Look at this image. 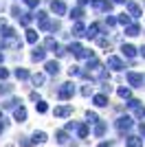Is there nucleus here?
<instances>
[{"label":"nucleus","mask_w":145,"mask_h":147,"mask_svg":"<svg viewBox=\"0 0 145 147\" xmlns=\"http://www.w3.org/2000/svg\"><path fill=\"white\" fill-rule=\"evenodd\" d=\"M127 108L134 112V119H145V108L141 101H136V99H130L127 101Z\"/></svg>","instance_id":"f257e3e1"},{"label":"nucleus","mask_w":145,"mask_h":147,"mask_svg":"<svg viewBox=\"0 0 145 147\" xmlns=\"http://www.w3.org/2000/svg\"><path fill=\"white\" fill-rule=\"evenodd\" d=\"M125 79H127V84H130L132 88H141V86H143V81H145V77H143L141 73H134V70H130V73L125 75Z\"/></svg>","instance_id":"f03ea898"},{"label":"nucleus","mask_w":145,"mask_h":147,"mask_svg":"<svg viewBox=\"0 0 145 147\" xmlns=\"http://www.w3.org/2000/svg\"><path fill=\"white\" fill-rule=\"evenodd\" d=\"M115 125H117V129H119L121 134H123V132H130V129H132L134 123H132V117H119Z\"/></svg>","instance_id":"7ed1b4c3"},{"label":"nucleus","mask_w":145,"mask_h":147,"mask_svg":"<svg viewBox=\"0 0 145 147\" xmlns=\"http://www.w3.org/2000/svg\"><path fill=\"white\" fill-rule=\"evenodd\" d=\"M72 94H75V86H72V84H62V86H60V90H57V97H60L62 101L70 99Z\"/></svg>","instance_id":"20e7f679"},{"label":"nucleus","mask_w":145,"mask_h":147,"mask_svg":"<svg viewBox=\"0 0 145 147\" xmlns=\"http://www.w3.org/2000/svg\"><path fill=\"white\" fill-rule=\"evenodd\" d=\"M53 114H55L57 119H66V117H70V114H72V105H68V103H66V105H57Z\"/></svg>","instance_id":"39448f33"},{"label":"nucleus","mask_w":145,"mask_h":147,"mask_svg":"<svg viewBox=\"0 0 145 147\" xmlns=\"http://www.w3.org/2000/svg\"><path fill=\"white\" fill-rule=\"evenodd\" d=\"M51 11H53L55 16H64V13H66V5H64L62 0H53V2H51Z\"/></svg>","instance_id":"423d86ee"},{"label":"nucleus","mask_w":145,"mask_h":147,"mask_svg":"<svg viewBox=\"0 0 145 147\" xmlns=\"http://www.w3.org/2000/svg\"><path fill=\"white\" fill-rule=\"evenodd\" d=\"M44 46H46L48 51H53V53H57V55H64V53H66V51H62V46H60L57 42H55L53 37H48L46 42H44Z\"/></svg>","instance_id":"0eeeda50"},{"label":"nucleus","mask_w":145,"mask_h":147,"mask_svg":"<svg viewBox=\"0 0 145 147\" xmlns=\"http://www.w3.org/2000/svg\"><path fill=\"white\" fill-rule=\"evenodd\" d=\"M108 66L112 68V70H123V68H125V66H123V61H121L119 57H115V55L108 57Z\"/></svg>","instance_id":"6e6552de"},{"label":"nucleus","mask_w":145,"mask_h":147,"mask_svg":"<svg viewBox=\"0 0 145 147\" xmlns=\"http://www.w3.org/2000/svg\"><path fill=\"white\" fill-rule=\"evenodd\" d=\"M13 119L20 121V123H24V121H26V108H24V105L16 108V110H13Z\"/></svg>","instance_id":"1a4fd4ad"},{"label":"nucleus","mask_w":145,"mask_h":147,"mask_svg":"<svg viewBox=\"0 0 145 147\" xmlns=\"http://www.w3.org/2000/svg\"><path fill=\"white\" fill-rule=\"evenodd\" d=\"M125 147H143V138H141V136H127Z\"/></svg>","instance_id":"9d476101"},{"label":"nucleus","mask_w":145,"mask_h":147,"mask_svg":"<svg viewBox=\"0 0 145 147\" xmlns=\"http://www.w3.org/2000/svg\"><path fill=\"white\" fill-rule=\"evenodd\" d=\"M92 7H95V9H99V11H110L112 2H108V0H92Z\"/></svg>","instance_id":"9b49d317"},{"label":"nucleus","mask_w":145,"mask_h":147,"mask_svg":"<svg viewBox=\"0 0 145 147\" xmlns=\"http://www.w3.org/2000/svg\"><path fill=\"white\" fill-rule=\"evenodd\" d=\"M44 57H46V51L35 46V49H33V53H31V59H33V61H44Z\"/></svg>","instance_id":"f8f14e48"},{"label":"nucleus","mask_w":145,"mask_h":147,"mask_svg":"<svg viewBox=\"0 0 145 147\" xmlns=\"http://www.w3.org/2000/svg\"><path fill=\"white\" fill-rule=\"evenodd\" d=\"M92 101H95V105L97 108H106V105H108V97H106V94H95V97H92Z\"/></svg>","instance_id":"ddd939ff"},{"label":"nucleus","mask_w":145,"mask_h":147,"mask_svg":"<svg viewBox=\"0 0 145 147\" xmlns=\"http://www.w3.org/2000/svg\"><path fill=\"white\" fill-rule=\"evenodd\" d=\"M55 141L60 143V145H66V143H68V132H66V129H60V132H55Z\"/></svg>","instance_id":"4468645a"},{"label":"nucleus","mask_w":145,"mask_h":147,"mask_svg":"<svg viewBox=\"0 0 145 147\" xmlns=\"http://www.w3.org/2000/svg\"><path fill=\"white\" fill-rule=\"evenodd\" d=\"M127 13H130L132 18H139V16H141V7L134 5V2H127Z\"/></svg>","instance_id":"2eb2a0df"},{"label":"nucleus","mask_w":145,"mask_h":147,"mask_svg":"<svg viewBox=\"0 0 145 147\" xmlns=\"http://www.w3.org/2000/svg\"><path fill=\"white\" fill-rule=\"evenodd\" d=\"M106 129H108V125H106L103 121H99V123L95 125V136H97V138H101V136L106 134Z\"/></svg>","instance_id":"dca6fc26"},{"label":"nucleus","mask_w":145,"mask_h":147,"mask_svg":"<svg viewBox=\"0 0 145 147\" xmlns=\"http://www.w3.org/2000/svg\"><path fill=\"white\" fill-rule=\"evenodd\" d=\"M46 73L48 75H57L60 73V64H57V61H46Z\"/></svg>","instance_id":"f3484780"},{"label":"nucleus","mask_w":145,"mask_h":147,"mask_svg":"<svg viewBox=\"0 0 145 147\" xmlns=\"http://www.w3.org/2000/svg\"><path fill=\"white\" fill-rule=\"evenodd\" d=\"M121 51H123V55H125V57H134V55H136V49H134L132 44H123Z\"/></svg>","instance_id":"a211bd4d"},{"label":"nucleus","mask_w":145,"mask_h":147,"mask_svg":"<svg viewBox=\"0 0 145 147\" xmlns=\"http://www.w3.org/2000/svg\"><path fill=\"white\" fill-rule=\"evenodd\" d=\"M84 31H88V29H86L81 22H75V24H72V33H75V35H86Z\"/></svg>","instance_id":"6ab92c4d"},{"label":"nucleus","mask_w":145,"mask_h":147,"mask_svg":"<svg viewBox=\"0 0 145 147\" xmlns=\"http://www.w3.org/2000/svg\"><path fill=\"white\" fill-rule=\"evenodd\" d=\"M139 24H130V26H125V35H130V37H134V35H139Z\"/></svg>","instance_id":"aec40b11"},{"label":"nucleus","mask_w":145,"mask_h":147,"mask_svg":"<svg viewBox=\"0 0 145 147\" xmlns=\"http://www.w3.org/2000/svg\"><path fill=\"white\" fill-rule=\"evenodd\" d=\"M99 29H101L99 24H90L88 31H86V35H88V37H97V35H99Z\"/></svg>","instance_id":"412c9836"},{"label":"nucleus","mask_w":145,"mask_h":147,"mask_svg":"<svg viewBox=\"0 0 145 147\" xmlns=\"http://www.w3.org/2000/svg\"><path fill=\"white\" fill-rule=\"evenodd\" d=\"M77 138H88V125L81 123V125L77 127Z\"/></svg>","instance_id":"4be33fe9"},{"label":"nucleus","mask_w":145,"mask_h":147,"mask_svg":"<svg viewBox=\"0 0 145 147\" xmlns=\"http://www.w3.org/2000/svg\"><path fill=\"white\" fill-rule=\"evenodd\" d=\"M33 143H46V132H42V129L35 132L33 134Z\"/></svg>","instance_id":"5701e85b"},{"label":"nucleus","mask_w":145,"mask_h":147,"mask_svg":"<svg viewBox=\"0 0 145 147\" xmlns=\"http://www.w3.org/2000/svg\"><path fill=\"white\" fill-rule=\"evenodd\" d=\"M16 77H18V79H29L31 75H29L26 68H16Z\"/></svg>","instance_id":"b1692460"},{"label":"nucleus","mask_w":145,"mask_h":147,"mask_svg":"<svg viewBox=\"0 0 145 147\" xmlns=\"http://www.w3.org/2000/svg\"><path fill=\"white\" fill-rule=\"evenodd\" d=\"M119 22L123 26H130V22H132V16H130V13H121L119 16Z\"/></svg>","instance_id":"393cba45"},{"label":"nucleus","mask_w":145,"mask_h":147,"mask_svg":"<svg viewBox=\"0 0 145 147\" xmlns=\"http://www.w3.org/2000/svg\"><path fill=\"white\" fill-rule=\"evenodd\" d=\"M31 79H33V84H35V86H42L44 81H46V77H44L42 73H35L33 77H31Z\"/></svg>","instance_id":"a878e982"},{"label":"nucleus","mask_w":145,"mask_h":147,"mask_svg":"<svg viewBox=\"0 0 145 147\" xmlns=\"http://www.w3.org/2000/svg\"><path fill=\"white\" fill-rule=\"evenodd\" d=\"M26 42H29V44H35L37 42V31H26Z\"/></svg>","instance_id":"bb28decb"},{"label":"nucleus","mask_w":145,"mask_h":147,"mask_svg":"<svg viewBox=\"0 0 145 147\" xmlns=\"http://www.w3.org/2000/svg\"><path fill=\"white\" fill-rule=\"evenodd\" d=\"M117 92H119V97H121V99H127V101H130V97H132V92H130V88H119Z\"/></svg>","instance_id":"cd10ccee"},{"label":"nucleus","mask_w":145,"mask_h":147,"mask_svg":"<svg viewBox=\"0 0 145 147\" xmlns=\"http://www.w3.org/2000/svg\"><path fill=\"white\" fill-rule=\"evenodd\" d=\"M81 16H84V11H81L79 7H75V9H72V11H70V18H72V20H77V22H79V20H81Z\"/></svg>","instance_id":"c85d7f7f"},{"label":"nucleus","mask_w":145,"mask_h":147,"mask_svg":"<svg viewBox=\"0 0 145 147\" xmlns=\"http://www.w3.org/2000/svg\"><path fill=\"white\" fill-rule=\"evenodd\" d=\"M35 110L40 112V114H46V112H48V105L44 103V101H37V103H35Z\"/></svg>","instance_id":"c756f323"},{"label":"nucleus","mask_w":145,"mask_h":147,"mask_svg":"<svg viewBox=\"0 0 145 147\" xmlns=\"http://www.w3.org/2000/svg\"><path fill=\"white\" fill-rule=\"evenodd\" d=\"M31 20H33V16H31V13H24L22 18H20V24H22V26H29Z\"/></svg>","instance_id":"7c9ffc66"},{"label":"nucleus","mask_w":145,"mask_h":147,"mask_svg":"<svg viewBox=\"0 0 145 147\" xmlns=\"http://www.w3.org/2000/svg\"><path fill=\"white\" fill-rule=\"evenodd\" d=\"M81 49H84V46H81V44H77V42H75V44H70V46H68V51H70L72 55H79V51H81Z\"/></svg>","instance_id":"2f4dec72"},{"label":"nucleus","mask_w":145,"mask_h":147,"mask_svg":"<svg viewBox=\"0 0 145 147\" xmlns=\"http://www.w3.org/2000/svg\"><path fill=\"white\" fill-rule=\"evenodd\" d=\"M18 103H20L18 99H9V101H5V103H2V108H7V110H9V108H16Z\"/></svg>","instance_id":"473e14b6"},{"label":"nucleus","mask_w":145,"mask_h":147,"mask_svg":"<svg viewBox=\"0 0 145 147\" xmlns=\"http://www.w3.org/2000/svg\"><path fill=\"white\" fill-rule=\"evenodd\" d=\"M86 119H88V123H99V119H97V114H95V112H90V110L86 112Z\"/></svg>","instance_id":"72a5a7b5"},{"label":"nucleus","mask_w":145,"mask_h":147,"mask_svg":"<svg viewBox=\"0 0 145 147\" xmlns=\"http://www.w3.org/2000/svg\"><path fill=\"white\" fill-rule=\"evenodd\" d=\"M20 145H22V147H31V145H33V141H29L26 136H20Z\"/></svg>","instance_id":"f704fd0d"},{"label":"nucleus","mask_w":145,"mask_h":147,"mask_svg":"<svg viewBox=\"0 0 145 147\" xmlns=\"http://www.w3.org/2000/svg\"><path fill=\"white\" fill-rule=\"evenodd\" d=\"M117 22H119V18H112V16H108V18H106V24H108V26H115Z\"/></svg>","instance_id":"c9c22d12"},{"label":"nucleus","mask_w":145,"mask_h":147,"mask_svg":"<svg viewBox=\"0 0 145 147\" xmlns=\"http://www.w3.org/2000/svg\"><path fill=\"white\" fill-rule=\"evenodd\" d=\"M77 127H79L77 123H72V121H70V123H66V127H64V129H66V132H72V129H77Z\"/></svg>","instance_id":"e433bc0d"},{"label":"nucleus","mask_w":145,"mask_h":147,"mask_svg":"<svg viewBox=\"0 0 145 147\" xmlns=\"http://www.w3.org/2000/svg\"><path fill=\"white\" fill-rule=\"evenodd\" d=\"M9 92H11V86H0V94H9Z\"/></svg>","instance_id":"4c0bfd02"},{"label":"nucleus","mask_w":145,"mask_h":147,"mask_svg":"<svg viewBox=\"0 0 145 147\" xmlns=\"http://www.w3.org/2000/svg\"><path fill=\"white\" fill-rule=\"evenodd\" d=\"M97 44H99L101 49H106V46H108V40H106V37H99V40H97Z\"/></svg>","instance_id":"58836bf2"},{"label":"nucleus","mask_w":145,"mask_h":147,"mask_svg":"<svg viewBox=\"0 0 145 147\" xmlns=\"http://www.w3.org/2000/svg\"><path fill=\"white\" fill-rule=\"evenodd\" d=\"M9 77V70L7 68H0V79H7Z\"/></svg>","instance_id":"ea45409f"},{"label":"nucleus","mask_w":145,"mask_h":147,"mask_svg":"<svg viewBox=\"0 0 145 147\" xmlns=\"http://www.w3.org/2000/svg\"><path fill=\"white\" fill-rule=\"evenodd\" d=\"M37 2H40V0H24V5H26V7H37Z\"/></svg>","instance_id":"a19ab883"},{"label":"nucleus","mask_w":145,"mask_h":147,"mask_svg":"<svg viewBox=\"0 0 145 147\" xmlns=\"http://www.w3.org/2000/svg\"><path fill=\"white\" fill-rule=\"evenodd\" d=\"M90 86H84V88H81V94H84V97H88V94H90Z\"/></svg>","instance_id":"79ce46f5"},{"label":"nucleus","mask_w":145,"mask_h":147,"mask_svg":"<svg viewBox=\"0 0 145 147\" xmlns=\"http://www.w3.org/2000/svg\"><path fill=\"white\" fill-rule=\"evenodd\" d=\"M139 129H141V134L145 136V125H143V123H141V125H139Z\"/></svg>","instance_id":"37998d69"},{"label":"nucleus","mask_w":145,"mask_h":147,"mask_svg":"<svg viewBox=\"0 0 145 147\" xmlns=\"http://www.w3.org/2000/svg\"><path fill=\"white\" fill-rule=\"evenodd\" d=\"M5 127H7V125H5V123H2V121H0V134L5 132Z\"/></svg>","instance_id":"c03bdc74"},{"label":"nucleus","mask_w":145,"mask_h":147,"mask_svg":"<svg viewBox=\"0 0 145 147\" xmlns=\"http://www.w3.org/2000/svg\"><path fill=\"white\" fill-rule=\"evenodd\" d=\"M88 2H92V0H79V5H88Z\"/></svg>","instance_id":"a18cd8bd"},{"label":"nucleus","mask_w":145,"mask_h":147,"mask_svg":"<svg viewBox=\"0 0 145 147\" xmlns=\"http://www.w3.org/2000/svg\"><path fill=\"white\" fill-rule=\"evenodd\" d=\"M97 147H110V145H108V143H99Z\"/></svg>","instance_id":"49530a36"},{"label":"nucleus","mask_w":145,"mask_h":147,"mask_svg":"<svg viewBox=\"0 0 145 147\" xmlns=\"http://www.w3.org/2000/svg\"><path fill=\"white\" fill-rule=\"evenodd\" d=\"M141 55H143V57H145V46H141Z\"/></svg>","instance_id":"de8ad7c7"},{"label":"nucleus","mask_w":145,"mask_h":147,"mask_svg":"<svg viewBox=\"0 0 145 147\" xmlns=\"http://www.w3.org/2000/svg\"><path fill=\"white\" fill-rule=\"evenodd\" d=\"M112 2H117V5H121V2H125V0H112Z\"/></svg>","instance_id":"09e8293b"},{"label":"nucleus","mask_w":145,"mask_h":147,"mask_svg":"<svg viewBox=\"0 0 145 147\" xmlns=\"http://www.w3.org/2000/svg\"><path fill=\"white\" fill-rule=\"evenodd\" d=\"M0 64H2V55H0Z\"/></svg>","instance_id":"8fccbe9b"}]
</instances>
